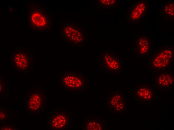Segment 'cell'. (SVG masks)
I'll use <instances>...</instances> for the list:
<instances>
[{
	"instance_id": "obj_1",
	"label": "cell",
	"mask_w": 174,
	"mask_h": 130,
	"mask_svg": "<svg viewBox=\"0 0 174 130\" xmlns=\"http://www.w3.org/2000/svg\"><path fill=\"white\" fill-rule=\"evenodd\" d=\"M174 50L168 47H162L151 56L150 66L152 68L162 69L168 67L173 60Z\"/></svg>"
},
{
	"instance_id": "obj_2",
	"label": "cell",
	"mask_w": 174,
	"mask_h": 130,
	"mask_svg": "<svg viewBox=\"0 0 174 130\" xmlns=\"http://www.w3.org/2000/svg\"><path fill=\"white\" fill-rule=\"evenodd\" d=\"M100 64L102 68L110 72H118L121 70L120 57L111 52H104L100 56Z\"/></svg>"
},
{
	"instance_id": "obj_3",
	"label": "cell",
	"mask_w": 174,
	"mask_h": 130,
	"mask_svg": "<svg viewBox=\"0 0 174 130\" xmlns=\"http://www.w3.org/2000/svg\"><path fill=\"white\" fill-rule=\"evenodd\" d=\"M147 1L138 0L130 8L128 13V21L130 23H140L146 16L148 12Z\"/></svg>"
},
{
	"instance_id": "obj_4",
	"label": "cell",
	"mask_w": 174,
	"mask_h": 130,
	"mask_svg": "<svg viewBox=\"0 0 174 130\" xmlns=\"http://www.w3.org/2000/svg\"><path fill=\"white\" fill-rule=\"evenodd\" d=\"M62 84L64 88L70 90H79L85 86L84 76L80 74H68L62 78Z\"/></svg>"
},
{
	"instance_id": "obj_5",
	"label": "cell",
	"mask_w": 174,
	"mask_h": 130,
	"mask_svg": "<svg viewBox=\"0 0 174 130\" xmlns=\"http://www.w3.org/2000/svg\"><path fill=\"white\" fill-rule=\"evenodd\" d=\"M72 118L69 114L61 111L55 113L52 116L51 125L54 129H66L71 124Z\"/></svg>"
},
{
	"instance_id": "obj_6",
	"label": "cell",
	"mask_w": 174,
	"mask_h": 130,
	"mask_svg": "<svg viewBox=\"0 0 174 130\" xmlns=\"http://www.w3.org/2000/svg\"><path fill=\"white\" fill-rule=\"evenodd\" d=\"M135 50L137 54L142 56L148 55L151 50L152 41L148 36L138 35L135 38Z\"/></svg>"
},
{
	"instance_id": "obj_7",
	"label": "cell",
	"mask_w": 174,
	"mask_h": 130,
	"mask_svg": "<svg viewBox=\"0 0 174 130\" xmlns=\"http://www.w3.org/2000/svg\"><path fill=\"white\" fill-rule=\"evenodd\" d=\"M136 99L143 102H148L153 99V90L148 85H141L137 88L135 91Z\"/></svg>"
},
{
	"instance_id": "obj_8",
	"label": "cell",
	"mask_w": 174,
	"mask_h": 130,
	"mask_svg": "<svg viewBox=\"0 0 174 130\" xmlns=\"http://www.w3.org/2000/svg\"><path fill=\"white\" fill-rule=\"evenodd\" d=\"M174 76L172 73L169 72L162 73L158 74L156 82L159 87L167 88L174 84Z\"/></svg>"
},
{
	"instance_id": "obj_9",
	"label": "cell",
	"mask_w": 174,
	"mask_h": 130,
	"mask_svg": "<svg viewBox=\"0 0 174 130\" xmlns=\"http://www.w3.org/2000/svg\"><path fill=\"white\" fill-rule=\"evenodd\" d=\"M174 1H168L162 3L161 8L162 17L164 21H174Z\"/></svg>"
},
{
	"instance_id": "obj_10",
	"label": "cell",
	"mask_w": 174,
	"mask_h": 130,
	"mask_svg": "<svg viewBox=\"0 0 174 130\" xmlns=\"http://www.w3.org/2000/svg\"><path fill=\"white\" fill-rule=\"evenodd\" d=\"M108 104L110 107L114 108L116 112H120L124 109V100L123 96L120 93L112 94Z\"/></svg>"
},
{
	"instance_id": "obj_11",
	"label": "cell",
	"mask_w": 174,
	"mask_h": 130,
	"mask_svg": "<svg viewBox=\"0 0 174 130\" xmlns=\"http://www.w3.org/2000/svg\"><path fill=\"white\" fill-rule=\"evenodd\" d=\"M42 101V98L40 95L34 94L30 97L28 102L29 110L33 112L38 110L41 106Z\"/></svg>"
},
{
	"instance_id": "obj_12",
	"label": "cell",
	"mask_w": 174,
	"mask_h": 130,
	"mask_svg": "<svg viewBox=\"0 0 174 130\" xmlns=\"http://www.w3.org/2000/svg\"><path fill=\"white\" fill-rule=\"evenodd\" d=\"M30 21L33 25L41 27L45 26L46 24L45 17L37 11H34L30 16Z\"/></svg>"
},
{
	"instance_id": "obj_13",
	"label": "cell",
	"mask_w": 174,
	"mask_h": 130,
	"mask_svg": "<svg viewBox=\"0 0 174 130\" xmlns=\"http://www.w3.org/2000/svg\"><path fill=\"white\" fill-rule=\"evenodd\" d=\"M65 32L66 35L73 41L79 42L82 41V34L79 32L71 27H68L65 29Z\"/></svg>"
},
{
	"instance_id": "obj_14",
	"label": "cell",
	"mask_w": 174,
	"mask_h": 130,
	"mask_svg": "<svg viewBox=\"0 0 174 130\" xmlns=\"http://www.w3.org/2000/svg\"><path fill=\"white\" fill-rule=\"evenodd\" d=\"M102 126L100 123L97 120H90L86 125V128L88 130H102Z\"/></svg>"
},
{
	"instance_id": "obj_15",
	"label": "cell",
	"mask_w": 174,
	"mask_h": 130,
	"mask_svg": "<svg viewBox=\"0 0 174 130\" xmlns=\"http://www.w3.org/2000/svg\"><path fill=\"white\" fill-rule=\"evenodd\" d=\"M100 4L102 6H108L114 5L116 3L115 0H100Z\"/></svg>"
},
{
	"instance_id": "obj_16",
	"label": "cell",
	"mask_w": 174,
	"mask_h": 130,
	"mask_svg": "<svg viewBox=\"0 0 174 130\" xmlns=\"http://www.w3.org/2000/svg\"><path fill=\"white\" fill-rule=\"evenodd\" d=\"M6 114L4 112L0 111V119L3 120L6 117Z\"/></svg>"
},
{
	"instance_id": "obj_17",
	"label": "cell",
	"mask_w": 174,
	"mask_h": 130,
	"mask_svg": "<svg viewBox=\"0 0 174 130\" xmlns=\"http://www.w3.org/2000/svg\"><path fill=\"white\" fill-rule=\"evenodd\" d=\"M5 127V128H2V130H13V129H12L13 128H12V127H11V126L10 127L9 126L8 127L7 126L6 127L5 126V127Z\"/></svg>"
}]
</instances>
